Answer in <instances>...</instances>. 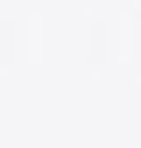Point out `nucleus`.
<instances>
[]
</instances>
